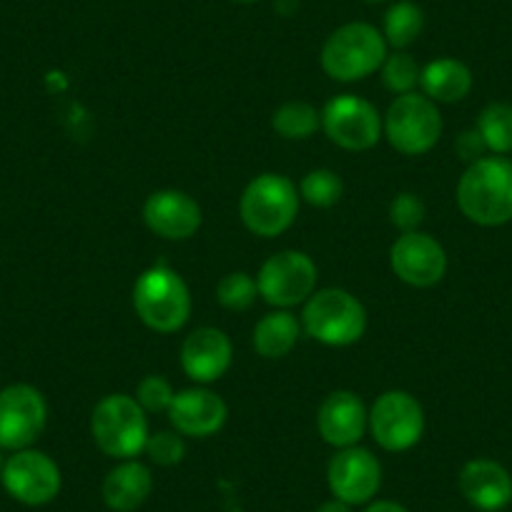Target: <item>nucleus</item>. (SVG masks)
I'll return each mask as SVG.
<instances>
[{
	"label": "nucleus",
	"instance_id": "6",
	"mask_svg": "<svg viewBox=\"0 0 512 512\" xmlns=\"http://www.w3.org/2000/svg\"><path fill=\"white\" fill-rule=\"evenodd\" d=\"M302 327L327 347H349L362 339L367 312L362 302L344 289H319L304 304Z\"/></svg>",
	"mask_w": 512,
	"mask_h": 512
},
{
	"label": "nucleus",
	"instance_id": "2",
	"mask_svg": "<svg viewBox=\"0 0 512 512\" xmlns=\"http://www.w3.org/2000/svg\"><path fill=\"white\" fill-rule=\"evenodd\" d=\"M93 442L113 460H134L149 442V420L131 395H108L91 415Z\"/></svg>",
	"mask_w": 512,
	"mask_h": 512
},
{
	"label": "nucleus",
	"instance_id": "18",
	"mask_svg": "<svg viewBox=\"0 0 512 512\" xmlns=\"http://www.w3.org/2000/svg\"><path fill=\"white\" fill-rule=\"evenodd\" d=\"M369 415L359 395L347 390L332 392L317 412V430L327 445L344 450L354 447L367 430Z\"/></svg>",
	"mask_w": 512,
	"mask_h": 512
},
{
	"label": "nucleus",
	"instance_id": "29",
	"mask_svg": "<svg viewBox=\"0 0 512 512\" xmlns=\"http://www.w3.org/2000/svg\"><path fill=\"white\" fill-rule=\"evenodd\" d=\"M174 397V387L161 374H146L136 387V402L144 407V412H169Z\"/></svg>",
	"mask_w": 512,
	"mask_h": 512
},
{
	"label": "nucleus",
	"instance_id": "14",
	"mask_svg": "<svg viewBox=\"0 0 512 512\" xmlns=\"http://www.w3.org/2000/svg\"><path fill=\"white\" fill-rule=\"evenodd\" d=\"M390 264L397 279L410 287L427 289L442 282L447 272V254L437 239L422 231H407L392 244Z\"/></svg>",
	"mask_w": 512,
	"mask_h": 512
},
{
	"label": "nucleus",
	"instance_id": "12",
	"mask_svg": "<svg viewBox=\"0 0 512 512\" xmlns=\"http://www.w3.org/2000/svg\"><path fill=\"white\" fill-rule=\"evenodd\" d=\"M322 128L329 141L342 149L367 151L382 136V118L369 101L344 93L324 106Z\"/></svg>",
	"mask_w": 512,
	"mask_h": 512
},
{
	"label": "nucleus",
	"instance_id": "22",
	"mask_svg": "<svg viewBox=\"0 0 512 512\" xmlns=\"http://www.w3.org/2000/svg\"><path fill=\"white\" fill-rule=\"evenodd\" d=\"M302 334V324L287 309L267 314L256 322L254 327V349L264 359H282L297 347V339Z\"/></svg>",
	"mask_w": 512,
	"mask_h": 512
},
{
	"label": "nucleus",
	"instance_id": "25",
	"mask_svg": "<svg viewBox=\"0 0 512 512\" xmlns=\"http://www.w3.org/2000/svg\"><path fill=\"white\" fill-rule=\"evenodd\" d=\"M475 128L480 131L487 151H492L495 156L510 154L512 151V106L510 103H490V106L482 108Z\"/></svg>",
	"mask_w": 512,
	"mask_h": 512
},
{
	"label": "nucleus",
	"instance_id": "36",
	"mask_svg": "<svg viewBox=\"0 0 512 512\" xmlns=\"http://www.w3.org/2000/svg\"><path fill=\"white\" fill-rule=\"evenodd\" d=\"M3 465H6V460H3V455H0V475H3Z\"/></svg>",
	"mask_w": 512,
	"mask_h": 512
},
{
	"label": "nucleus",
	"instance_id": "31",
	"mask_svg": "<svg viewBox=\"0 0 512 512\" xmlns=\"http://www.w3.org/2000/svg\"><path fill=\"white\" fill-rule=\"evenodd\" d=\"M144 452L156 465L174 467L186 457V445L179 432H156V435H149Z\"/></svg>",
	"mask_w": 512,
	"mask_h": 512
},
{
	"label": "nucleus",
	"instance_id": "17",
	"mask_svg": "<svg viewBox=\"0 0 512 512\" xmlns=\"http://www.w3.org/2000/svg\"><path fill=\"white\" fill-rule=\"evenodd\" d=\"M231 349L229 337L221 329L201 327L191 332L181 344V367L194 382L209 384L224 377L231 367Z\"/></svg>",
	"mask_w": 512,
	"mask_h": 512
},
{
	"label": "nucleus",
	"instance_id": "30",
	"mask_svg": "<svg viewBox=\"0 0 512 512\" xmlns=\"http://www.w3.org/2000/svg\"><path fill=\"white\" fill-rule=\"evenodd\" d=\"M425 216H427V206L417 194L405 191V194H397L395 199H392L390 221L402 231V234H407V231H417V226L425 221Z\"/></svg>",
	"mask_w": 512,
	"mask_h": 512
},
{
	"label": "nucleus",
	"instance_id": "10",
	"mask_svg": "<svg viewBox=\"0 0 512 512\" xmlns=\"http://www.w3.org/2000/svg\"><path fill=\"white\" fill-rule=\"evenodd\" d=\"M48 422L46 397L31 384H11L0 390V450H28L43 435Z\"/></svg>",
	"mask_w": 512,
	"mask_h": 512
},
{
	"label": "nucleus",
	"instance_id": "4",
	"mask_svg": "<svg viewBox=\"0 0 512 512\" xmlns=\"http://www.w3.org/2000/svg\"><path fill=\"white\" fill-rule=\"evenodd\" d=\"M387 41L369 23H347L337 28L322 46V68L329 78L342 83L362 81L382 68Z\"/></svg>",
	"mask_w": 512,
	"mask_h": 512
},
{
	"label": "nucleus",
	"instance_id": "7",
	"mask_svg": "<svg viewBox=\"0 0 512 512\" xmlns=\"http://www.w3.org/2000/svg\"><path fill=\"white\" fill-rule=\"evenodd\" d=\"M384 136L405 156H422L435 149L442 136V116L435 101L420 93L397 96L384 116Z\"/></svg>",
	"mask_w": 512,
	"mask_h": 512
},
{
	"label": "nucleus",
	"instance_id": "27",
	"mask_svg": "<svg viewBox=\"0 0 512 512\" xmlns=\"http://www.w3.org/2000/svg\"><path fill=\"white\" fill-rule=\"evenodd\" d=\"M422 68L417 66L415 58L405 51H397L392 56L384 58L382 63V81L384 86L390 88L397 96H405V93L415 91V86H420Z\"/></svg>",
	"mask_w": 512,
	"mask_h": 512
},
{
	"label": "nucleus",
	"instance_id": "21",
	"mask_svg": "<svg viewBox=\"0 0 512 512\" xmlns=\"http://www.w3.org/2000/svg\"><path fill=\"white\" fill-rule=\"evenodd\" d=\"M420 86L435 103H457L470 93L472 71L457 58H437L422 68Z\"/></svg>",
	"mask_w": 512,
	"mask_h": 512
},
{
	"label": "nucleus",
	"instance_id": "1",
	"mask_svg": "<svg viewBox=\"0 0 512 512\" xmlns=\"http://www.w3.org/2000/svg\"><path fill=\"white\" fill-rule=\"evenodd\" d=\"M457 206L480 226H502L512 221V161L485 156L465 169L457 184Z\"/></svg>",
	"mask_w": 512,
	"mask_h": 512
},
{
	"label": "nucleus",
	"instance_id": "9",
	"mask_svg": "<svg viewBox=\"0 0 512 512\" xmlns=\"http://www.w3.org/2000/svg\"><path fill=\"white\" fill-rule=\"evenodd\" d=\"M367 427L382 450L405 452L422 440L425 412L410 392H384L369 412Z\"/></svg>",
	"mask_w": 512,
	"mask_h": 512
},
{
	"label": "nucleus",
	"instance_id": "16",
	"mask_svg": "<svg viewBox=\"0 0 512 512\" xmlns=\"http://www.w3.org/2000/svg\"><path fill=\"white\" fill-rule=\"evenodd\" d=\"M166 415H169L171 425L179 435L211 437L226 425L229 407L216 392L204 390V387H191V390L176 392Z\"/></svg>",
	"mask_w": 512,
	"mask_h": 512
},
{
	"label": "nucleus",
	"instance_id": "3",
	"mask_svg": "<svg viewBox=\"0 0 512 512\" xmlns=\"http://www.w3.org/2000/svg\"><path fill=\"white\" fill-rule=\"evenodd\" d=\"M134 307L141 322L154 332H179L191 317L189 287L174 269L156 264L136 279Z\"/></svg>",
	"mask_w": 512,
	"mask_h": 512
},
{
	"label": "nucleus",
	"instance_id": "23",
	"mask_svg": "<svg viewBox=\"0 0 512 512\" xmlns=\"http://www.w3.org/2000/svg\"><path fill=\"white\" fill-rule=\"evenodd\" d=\"M322 126V113L307 101H287L274 111L272 128L282 139L304 141Z\"/></svg>",
	"mask_w": 512,
	"mask_h": 512
},
{
	"label": "nucleus",
	"instance_id": "8",
	"mask_svg": "<svg viewBox=\"0 0 512 512\" xmlns=\"http://www.w3.org/2000/svg\"><path fill=\"white\" fill-rule=\"evenodd\" d=\"M259 297L277 309L297 307L307 302L317 287V264L304 251L287 249L269 256L256 277Z\"/></svg>",
	"mask_w": 512,
	"mask_h": 512
},
{
	"label": "nucleus",
	"instance_id": "32",
	"mask_svg": "<svg viewBox=\"0 0 512 512\" xmlns=\"http://www.w3.org/2000/svg\"><path fill=\"white\" fill-rule=\"evenodd\" d=\"M455 151L462 161H467V164H475V161L485 159L487 146H485V141H482L480 131H477V128H470V131H462V134L457 136Z\"/></svg>",
	"mask_w": 512,
	"mask_h": 512
},
{
	"label": "nucleus",
	"instance_id": "19",
	"mask_svg": "<svg viewBox=\"0 0 512 512\" xmlns=\"http://www.w3.org/2000/svg\"><path fill=\"white\" fill-rule=\"evenodd\" d=\"M460 492L477 510L497 512L512 502V477L500 462L480 457L462 467Z\"/></svg>",
	"mask_w": 512,
	"mask_h": 512
},
{
	"label": "nucleus",
	"instance_id": "28",
	"mask_svg": "<svg viewBox=\"0 0 512 512\" xmlns=\"http://www.w3.org/2000/svg\"><path fill=\"white\" fill-rule=\"evenodd\" d=\"M256 294H259V287L246 272H231L216 284V299H219L221 307L231 309V312L249 309L256 302Z\"/></svg>",
	"mask_w": 512,
	"mask_h": 512
},
{
	"label": "nucleus",
	"instance_id": "15",
	"mask_svg": "<svg viewBox=\"0 0 512 512\" xmlns=\"http://www.w3.org/2000/svg\"><path fill=\"white\" fill-rule=\"evenodd\" d=\"M144 221L161 239L184 241L199 231L201 206L186 191H156L146 199Z\"/></svg>",
	"mask_w": 512,
	"mask_h": 512
},
{
	"label": "nucleus",
	"instance_id": "24",
	"mask_svg": "<svg viewBox=\"0 0 512 512\" xmlns=\"http://www.w3.org/2000/svg\"><path fill=\"white\" fill-rule=\"evenodd\" d=\"M422 28H425V13H422L420 6L410 3V0H402V3H395L390 11L384 13V41L387 46L402 48L412 46V43L420 38Z\"/></svg>",
	"mask_w": 512,
	"mask_h": 512
},
{
	"label": "nucleus",
	"instance_id": "26",
	"mask_svg": "<svg viewBox=\"0 0 512 512\" xmlns=\"http://www.w3.org/2000/svg\"><path fill=\"white\" fill-rule=\"evenodd\" d=\"M344 194V184L339 179V174L329 169H314L299 184V196L307 201L309 206H317V209H329V206L339 204Z\"/></svg>",
	"mask_w": 512,
	"mask_h": 512
},
{
	"label": "nucleus",
	"instance_id": "5",
	"mask_svg": "<svg viewBox=\"0 0 512 512\" xmlns=\"http://www.w3.org/2000/svg\"><path fill=\"white\" fill-rule=\"evenodd\" d=\"M241 221L256 236L284 234L299 214L297 186L282 174H262L249 181L239 201Z\"/></svg>",
	"mask_w": 512,
	"mask_h": 512
},
{
	"label": "nucleus",
	"instance_id": "13",
	"mask_svg": "<svg viewBox=\"0 0 512 512\" xmlns=\"http://www.w3.org/2000/svg\"><path fill=\"white\" fill-rule=\"evenodd\" d=\"M329 490L347 505H367L382 485V465L364 447H344L329 460Z\"/></svg>",
	"mask_w": 512,
	"mask_h": 512
},
{
	"label": "nucleus",
	"instance_id": "34",
	"mask_svg": "<svg viewBox=\"0 0 512 512\" xmlns=\"http://www.w3.org/2000/svg\"><path fill=\"white\" fill-rule=\"evenodd\" d=\"M317 512H352V505H347V502H342V500H337V497H334V500L319 505Z\"/></svg>",
	"mask_w": 512,
	"mask_h": 512
},
{
	"label": "nucleus",
	"instance_id": "33",
	"mask_svg": "<svg viewBox=\"0 0 512 512\" xmlns=\"http://www.w3.org/2000/svg\"><path fill=\"white\" fill-rule=\"evenodd\" d=\"M364 512H407V507H402L400 502H392V500H377V502H369V507Z\"/></svg>",
	"mask_w": 512,
	"mask_h": 512
},
{
	"label": "nucleus",
	"instance_id": "37",
	"mask_svg": "<svg viewBox=\"0 0 512 512\" xmlns=\"http://www.w3.org/2000/svg\"><path fill=\"white\" fill-rule=\"evenodd\" d=\"M367 3H384V0H367Z\"/></svg>",
	"mask_w": 512,
	"mask_h": 512
},
{
	"label": "nucleus",
	"instance_id": "20",
	"mask_svg": "<svg viewBox=\"0 0 512 512\" xmlns=\"http://www.w3.org/2000/svg\"><path fill=\"white\" fill-rule=\"evenodd\" d=\"M154 490V477L144 462L123 460L121 465L113 467L103 480V502L113 512H134L149 500Z\"/></svg>",
	"mask_w": 512,
	"mask_h": 512
},
{
	"label": "nucleus",
	"instance_id": "11",
	"mask_svg": "<svg viewBox=\"0 0 512 512\" xmlns=\"http://www.w3.org/2000/svg\"><path fill=\"white\" fill-rule=\"evenodd\" d=\"M0 482L16 502L28 507H41L56 500L63 480L58 465L46 452L28 447V450H18L8 457Z\"/></svg>",
	"mask_w": 512,
	"mask_h": 512
},
{
	"label": "nucleus",
	"instance_id": "35",
	"mask_svg": "<svg viewBox=\"0 0 512 512\" xmlns=\"http://www.w3.org/2000/svg\"><path fill=\"white\" fill-rule=\"evenodd\" d=\"M234 3H241V6H249V3H259V0H234Z\"/></svg>",
	"mask_w": 512,
	"mask_h": 512
}]
</instances>
